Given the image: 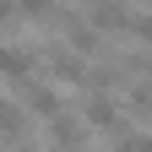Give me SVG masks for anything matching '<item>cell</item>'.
I'll list each match as a JSON object with an SVG mask.
<instances>
[{"label": "cell", "mask_w": 152, "mask_h": 152, "mask_svg": "<svg viewBox=\"0 0 152 152\" xmlns=\"http://www.w3.org/2000/svg\"><path fill=\"white\" fill-rule=\"evenodd\" d=\"M82 120H87V130H103L109 141H120L125 130H130L125 103H120V98H109V92H92V98L82 103Z\"/></svg>", "instance_id": "cell-1"}, {"label": "cell", "mask_w": 152, "mask_h": 152, "mask_svg": "<svg viewBox=\"0 0 152 152\" xmlns=\"http://www.w3.org/2000/svg\"><path fill=\"white\" fill-rule=\"evenodd\" d=\"M33 49H38V71H49L54 87H87V60H82V54H71V49H44V44H33Z\"/></svg>", "instance_id": "cell-2"}, {"label": "cell", "mask_w": 152, "mask_h": 152, "mask_svg": "<svg viewBox=\"0 0 152 152\" xmlns=\"http://www.w3.org/2000/svg\"><path fill=\"white\" fill-rule=\"evenodd\" d=\"M49 152H87V120L82 114H71V109H60V114H49Z\"/></svg>", "instance_id": "cell-3"}, {"label": "cell", "mask_w": 152, "mask_h": 152, "mask_svg": "<svg viewBox=\"0 0 152 152\" xmlns=\"http://www.w3.org/2000/svg\"><path fill=\"white\" fill-rule=\"evenodd\" d=\"M130 16H136V11H130L125 0H92V6H87V22L98 27L103 38H120V33H130Z\"/></svg>", "instance_id": "cell-4"}, {"label": "cell", "mask_w": 152, "mask_h": 152, "mask_svg": "<svg viewBox=\"0 0 152 152\" xmlns=\"http://www.w3.org/2000/svg\"><path fill=\"white\" fill-rule=\"evenodd\" d=\"M65 33V44H71V54H82V60H92V54H103V33L92 27V22H82V16H65L60 11V22H54Z\"/></svg>", "instance_id": "cell-5"}, {"label": "cell", "mask_w": 152, "mask_h": 152, "mask_svg": "<svg viewBox=\"0 0 152 152\" xmlns=\"http://www.w3.org/2000/svg\"><path fill=\"white\" fill-rule=\"evenodd\" d=\"M0 76H6L11 87H22L27 76H38V49H16V44H0Z\"/></svg>", "instance_id": "cell-6"}, {"label": "cell", "mask_w": 152, "mask_h": 152, "mask_svg": "<svg viewBox=\"0 0 152 152\" xmlns=\"http://www.w3.org/2000/svg\"><path fill=\"white\" fill-rule=\"evenodd\" d=\"M16 103H22V109H33L38 120H49V114H60V109H65V103H60V92H54V87H44L38 76H27V82L16 87Z\"/></svg>", "instance_id": "cell-7"}, {"label": "cell", "mask_w": 152, "mask_h": 152, "mask_svg": "<svg viewBox=\"0 0 152 152\" xmlns=\"http://www.w3.org/2000/svg\"><path fill=\"white\" fill-rule=\"evenodd\" d=\"M22 136H27V109L0 98V141H22Z\"/></svg>", "instance_id": "cell-8"}, {"label": "cell", "mask_w": 152, "mask_h": 152, "mask_svg": "<svg viewBox=\"0 0 152 152\" xmlns=\"http://www.w3.org/2000/svg\"><path fill=\"white\" fill-rule=\"evenodd\" d=\"M16 16H22V22L49 27V22H60V0H16Z\"/></svg>", "instance_id": "cell-9"}, {"label": "cell", "mask_w": 152, "mask_h": 152, "mask_svg": "<svg viewBox=\"0 0 152 152\" xmlns=\"http://www.w3.org/2000/svg\"><path fill=\"white\" fill-rule=\"evenodd\" d=\"M130 38L152 49V11H136V16H130Z\"/></svg>", "instance_id": "cell-10"}, {"label": "cell", "mask_w": 152, "mask_h": 152, "mask_svg": "<svg viewBox=\"0 0 152 152\" xmlns=\"http://www.w3.org/2000/svg\"><path fill=\"white\" fill-rule=\"evenodd\" d=\"M114 152H152V136H141V130H125V136L114 141Z\"/></svg>", "instance_id": "cell-11"}, {"label": "cell", "mask_w": 152, "mask_h": 152, "mask_svg": "<svg viewBox=\"0 0 152 152\" xmlns=\"http://www.w3.org/2000/svg\"><path fill=\"white\" fill-rule=\"evenodd\" d=\"M22 16H16V0H0V27H16Z\"/></svg>", "instance_id": "cell-12"}, {"label": "cell", "mask_w": 152, "mask_h": 152, "mask_svg": "<svg viewBox=\"0 0 152 152\" xmlns=\"http://www.w3.org/2000/svg\"><path fill=\"white\" fill-rule=\"evenodd\" d=\"M16 152H38V147H16Z\"/></svg>", "instance_id": "cell-13"}, {"label": "cell", "mask_w": 152, "mask_h": 152, "mask_svg": "<svg viewBox=\"0 0 152 152\" xmlns=\"http://www.w3.org/2000/svg\"><path fill=\"white\" fill-rule=\"evenodd\" d=\"M82 6H92V0H82Z\"/></svg>", "instance_id": "cell-14"}]
</instances>
